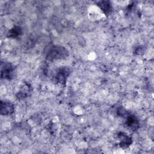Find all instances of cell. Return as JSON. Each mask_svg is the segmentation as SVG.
I'll return each instance as SVG.
<instances>
[{
  "label": "cell",
  "mask_w": 154,
  "mask_h": 154,
  "mask_svg": "<svg viewBox=\"0 0 154 154\" xmlns=\"http://www.w3.org/2000/svg\"><path fill=\"white\" fill-rule=\"evenodd\" d=\"M68 50L63 46L53 45L46 53V59L49 61L66 59L69 56Z\"/></svg>",
  "instance_id": "cell-1"
},
{
  "label": "cell",
  "mask_w": 154,
  "mask_h": 154,
  "mask_svg": "<svg viewBox=\"0 0 154 154\" xmlns=\"http://www.w3.org/2000/svg\"><path fill=\"white\" fill-rule=\"evenodd\" d=\"M16 66L10 63H1V78L8 81L14 79L16 76Z\"/></svg>",
  "instance_id": "cell-2"
},
{
  "label": "cell",
  "mask_w": 154,
  "mask_h": 154,
  "mask_svg": "<svg viewBox=\"0 0 154 154\" xmlns=\"http://www.w3.org/2000/svg\"><path fill=\"white\" fill-rule=\"evenodd\" d=\"M70 73L71 70L68 67H61L56 72L54 76V81L57 84L65 85Z\"/></svg>",
  "instance_id": "cell-3"
},
{
  "label": "cell",
  "mask_w": 154,
  "mask_h": 154,
  "mask_svg": "<svg viewBox=\"0 0 154 154\" xmlns=\"http://www.w3.org/2000/svg\"><path fill=\"white\" fill-rule=\"evenodd\" d=\"M125 118V123L127 127L133 131H136L140 128V123L137 117L128 112H126L123 116Z\"/></svg>",
  "instance_id": "cell-4"
},
{
  "label": "cell",
  "mask_w": 154,
  "mask_h": 154,
  "mask_svg": "<svg viewBox=\"0 0 154 154\" xmlns=\"http://www.w3.org/2000/svg\"><path fill=\"white\" fill-rule=\"evenodd\" d=\"M32 91V87L29 83L24 82L19 88V91L16 93V96L19 100H22L29 97Z\"/></svg>",
  "instance_id": "cell-5"
},
{
  "label": "cell",
  "mask_w": 154,
  "mask_h": 154,
  "mask_svg": "<svg viewBox=\"0 0 154 154\" xmlns=\"http://www.w3.org/2000/svg\"><path fill=\"white\" fill-rule=\"evenodd\" d=\"M117 138L119 140V146L123 149L128 148L132 143V139L131 137L129 136L125 132H118L117 134Z\"/></svg>",
  "instance_id": "cell-6"
},
{
  "label": "cell",
  "mask_w": 154,
  "mask_h": 154,
  "mask_svg": "<svg viewBox=\"0 0 154 154\" xmlns=\"http://www.w3.org/2000/svg\"><path fill=\"white\" fill-rule=\"evenodd\" d=\"M14 112V105L10 102L1 101L0 113L2 116H9Z\"/></svg>",
  "instance_id": "cell-7"
},
{
  "label": "cell",
  "mask_w": 154,
  "mask_h": 154,
  "mask_svg": "<svg viewBox=\"0 0 154 154\" xmlns=\"http://www.w3.org/2000/svg\"><path fill=\"white\" fill-rule=\"evenodd\" d=\"M96 5L105 16L109 15L112 11V6L109 1H100L96 2Z\"/></svg>",
  "instance_id": "cell-8"
},
{
  "label": "cell",
  "mask_w": 154,
  "mask_h": 154,
  "mask_svg": "<svg viewBox=\"0 0 154 154\" xmlns=\"http://www.w3.org/2000/svg\"><path fill=\"white\" fill-rule=\"evenodd\" d=\"M22 29L19 26H15L10 29L7 33V37L8 38H17L22 34Z\"/></svg>",
  "instance_id": "cell-9"
},
{
  "label": "cell",
  "mask_w": 154,
  "mask_h": 154,
  "mask_svg": "<svg viewBox=\"0 0 154 154\" xmlns=\"http://www.w3.org/2000/svg\"><path fill=\"white\" fill-rule=\"evenodd\" d=\"M143 48L141 47V46H139L138 48H137L135 49V53L136 54H138V55H141V53H143Z\"/></svg>",
  "instance_id": "cell-10"
}]
</instances>
